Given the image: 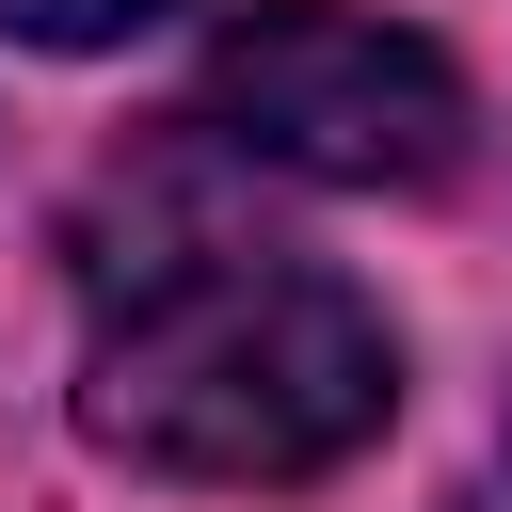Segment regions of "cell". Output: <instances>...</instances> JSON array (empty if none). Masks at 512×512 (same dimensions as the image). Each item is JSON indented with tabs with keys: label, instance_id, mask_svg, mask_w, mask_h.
<instances>
[{
	"label": "cell",
	"instance_id": "7a4b0ae2",
	"mask_svg": "<svg viewBox=\"0 0 512 512\" xmlns=\"http://www.w3.org/2000/svg\"><path fill=\"white\" fill-rule=\"evenodd\" d=\"M208 128L272 176L320 192H432L464 160V80L432 32L352 16V0H256L208 48Z\"/></svg>",
	"mask_w": 512,
	"mask_h": 512
},
{
	"label": "cell",
	"instance_id": "6da1fadb",
	"mask_svg": "<svg viewBox=\"0 0 512 512\" xmlns=\"http://www.w3.org/2000/svg\"><path fill=\"white\" fill-rule=\"evenodd\" d=\"M400 416V352L384 320L304 272V256H240V240H176L112 288L96 368H80V432L144 480H320Z\"/></svg>",
	"mask_w": 512,
	"mask_h": 512
},
{
	"label": "cell",
	"instance_id": "3957f363",
	"mask_svg": "<svg viewBox=\"0 0 512 512\" xmlns=\"http://www.w3.org/2000/svg\"><path fill=\"white\" fill-rule=\"evenodd\" d=\"M160 0H0V32H32V48H112V32H144Z\"/></svg>",
	"mask_w": 512,
	"mask_h": 512
}]
</instances>
